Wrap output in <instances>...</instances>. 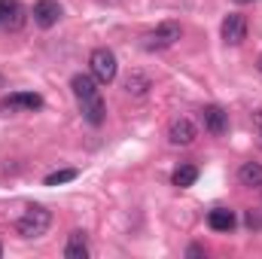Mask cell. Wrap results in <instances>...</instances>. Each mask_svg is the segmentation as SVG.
Here are the masks:
<instances>
[{"label":"cell","mask_w":262,"mask_h":259,"mask_svg":"<svg viewBox=\"0 0 262 259\" xmlns=\"http://www.w3.org/2000/svg\"><path fill=\"white\" fill-rule=\"evenodd\" d=\"M52 226V213L43 204H31L18 220H15V232L21 238H43Z\"/></svg>","instance_id":"6da1fadb"},{"label":"cell","mask_w":262,"mask_h":259,"mask_svg":"<svg viewBox=\"0 0 262 259\" xmlns=\"http://www.w3.org/2000/svg\"><path fill=\"white\" fill-rule=\"evenodd\" d=\"M180 34H183V28H180L177 21H162L159 28H152V31H146V34H143V49H146V52L171 49V46L180 40Z\"/></svg>","instance_id":"7a4b0ae2"},{"label":"cell","mask_w":262,"mask_h":259,"mask_svg":"<svg viewBox=\"0 0 262 259\" xmlns=\"http://www.w3.org/2000/svg\"><path fill=\"white\" fill-rule=\"evenodd\" d=\"M89 67H92V76L101 82V85H107V82H113L116 79V55L107 49V46H101V49H95L92 55H89Z\"/></svg>","instance_id":"3957f363"},{"label":"cell","mask_w":262,"mask_h":259,"mask_svg":"<svg viewBox=\"0 0 262 259\" xmlns=\"http://www.w3.org/2000/svg\"><path fill=\"white\" fill-rule=\"evenodd\" d=\"M220 37H223V43H229V46L244 43V40H247V18H244L241 12H229V15L223 18V25H220Z\"/></svg>","instance_id":"277c9868"},{"label":"cell","mask_w":262,"mask_h":259,"mask_svg":"<svg viewBox=\"0 0 262 259\" xmlns=\"http://www.w3.org/2000/svg\"><path fill=\"white\" fill-rule=\"evenodd\" d=\"M198 119H201L204 131H207V134H213V137L226 134V128H229V113H226L220 104H207V107H201Z\"/></svg>","instance_id":"5b68a950"},{"label":"cell","mask_w":262,"mask_h":259,"mask_svg":"<svg viewBox=\"0 0 262 259\" xmlns=\"http://www.w3.org/2000/svg\"><path fill=\"white\" fill-rule=\"evenodd\" d=\"M31 15H34V25H40V28H52V25H58V18L64 15V9H61L58 0H37Z\"/></svg>","instance_id":"8992f818"},{"label":"cell","mask_w":262,"mask_h":259,"mask_svg":"<svg viewBox=\"0 0 262 259\" xmlns=\"http://www.w3.org/2000/svg\"><path fill=\"white\" fill-rule=\"evenodd\" d=\"M40 107H43V98L37 92H15L6 101H0L3 113H12V110H40Z\"/></svg>","instance_id":"52a82bcc"},{"label":"cell","mask_w":262,"mask_h":259,"mask_svg":"<svg viewBox=\"0 0 262 259\" xmlns=\"http://www.w3.org/2000/svg\"><path fill=\"white\" fill-rule=\"evenodd\" d=\"M192 140H195V125H192V119L180 116V119H174V122L168 125V143H174V146H189Z\"/></svg>","instance_id":"ba28073f"},{"label":"cell","mask_w":262,"mask_h":259,"mask_svg":"<svg viewBox=\"0 0 262 259\" xmlns=\"http://www.w3.org/2000/svg\"><path fill=\"white\" fill-rule=\"evenodd\" d=\"M79 110H82V119H85L89 125H101V122H104V116H107V107H104L101 95L82 98V101H79Z\"/></svg>","instance_id":"9c48e42d"},{"label":"cell","mask_w":262,"mask_h":259,"mask_svg":"<svg viewBox=\"0 0 262 259\" xmlns=\"http://www.w3.org/2000/svg\"><path fill=\"white\" fill-rule=\"evenodd\" d=\"M207 226H210L213 232H232V229H235V213H232L229 207H213V210L207 213Z\"/></svg>","instance_id":"30bf717a"},{"label":"cell","mask_w":262,"mask_h":259,"mask_svg":"<svg viewBox=\"0 0 262 259\" xmlns=\"http://www.w3.org/2000/svg\"><path fill=\"white\" fill-rule=\"evenodd\" d=\"M70 89H73V95L82 101V98L98 95V79H95V76H89V73H76V76L70 79Z\"/></svg>","instance_id":"8fae6325"},{"label":"cell","mask_w":262,"mask_h":259,"mask_svg":"<svg viewBox=\"0 0 262 259\" xmlns=\"http://www.w3.org/2000/svg\"><path fill=\"white\" fill-rule=\"evenodd\" d=\"M64 256L67 259H85L89 256V241H85V232H70L67 238V247H64Z\"/></svg>","instance_id":"7c38bea8"},{"label":"cell","mask_w":262,"mask_h":259,"mask_svg":"<svg viewBox=\"0 0 262 259\" xmlns=\"http://www.w3.org/2000/svg\"><path fill=\"white\" fill-rule=\"evenodd\" d=\"M238 180H241V186H262V165L259 162H244L241 168H238Z\"/></svg>","instance_id":"4fadbf2b"},{"label":"cell","mask_w":262,"mask_h":259,"mask_svg":"<svg viewBox=\"0 0 262 259\" xmlns=\"http://www.w3.org/2000/svg\"><path fill=\"white\" fill-rule=\"evenodd\" d=\"M195 180H198V168H195V165H180V168L171 174V183H174V186H180V189L192 186Z\"/></svg>","instance_id":"5bb4252c"},{"label":"cell","mask_w":262,"mask_h":259,"mask_svg":"<svg viewBox=\"0 0 262 259\" xmlns=\"http://www.w3.org/2000/svg\"><path fill=\"white\" fill-rule=\"evenodd\" d=\"M18 15H21V9H18L15 0H0V25H6V28H9V25L18 28V21H21Z\"/></svg>","instance_id":"9a60e30c"},{"label":"cell","mask_w":262,"mask_h":259,"mask_svg":"<svg viewBox=\"0 0 262 259\" xmlns=\"http://www.w3.org/2000/svg\"><path fill=\"white\" fill-rule=\"evenodd\" d=\"M146 89H149V76H143V73H131L125 79V92L128 95H146Z\"/></svg>","instance_id":"2e32d148"},{"label":"cell","mask_w":262,"mask_h":259,"mask_svg":"<svg viewBox=\"0 0 262 259\" xmlns=\"http://www.w3.org/2000/svg\"><path fill=\"white\" fill-rule=\"evenodd\" d=\"M67 180H76V171L73 168H64V171H55L46 177V186H58V183H67Z\"/></svg>","instance_id":"e0dca14e"},{"label":"cell","mask_w":262,"mask_h":259,"mask_svg":"<svg viewBox=\"0 0 262 259\" xmlns=\"http://www.w3.org/2000/svg\"><path fill=\"white\" fill-rule=\"evenodd\" d=\"M186 256H204V250H201V247H198V244H192V247H189V250H186Z\"/></svg>","instance_id":"ac0fdd59"},{"label":"cell","mask_w":262,"mask_h":259,"mask_svg":"<svg viewBox=\"0 0 262 259\" xmlns=\"http://www.w3.org/2000/svg\"><path fill=\"white\" fill-rule=\"evenodd\" d=\"M256 67H259V70H262V55H259V58H256Z\"/></svg>","instance_id":"d6986e66"},{"label":"cell","mask_w":262,"mask_h":259,"mask_svg":"<svg viewBox=\"0 0 262 259\" xmlns=\"http://www.w3.org/2000/svg\"><path fill=\"white\" fill-rule=\"evenodd\" d=\"M235 3H250V0H235Z\"/></svg>","instance_id":"ffe728a7"},{"label":"cell","mask_w":262,"mask_h":259,"mask_svg":"<svg viewBox=\"0 0 262 259\" xmlns=\"http://www.w3.org/2000/svg\"><path fill=\"white\" fill-rule=\"evenodd\" d=\"M259 137H262V125H259Z\"/></svg>","instance_id":"44dd1931"},{"label":"cell","mask_w":262,"mask_h":259,"mask_svg":"<svg viewBox=\"0 0 262 259\" xmlns=\"http://www.w3.org/2000/svg\"><path fill=\"white\" fill-rule=\"evenodd\" d=\"M0 256H3V247H0Z\"/></svg>","instance_id":"7402d4cb"}]
</instances>
